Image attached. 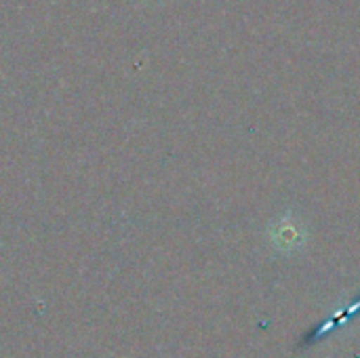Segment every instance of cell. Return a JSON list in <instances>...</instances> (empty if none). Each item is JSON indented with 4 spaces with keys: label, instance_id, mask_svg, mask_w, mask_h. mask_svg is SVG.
I'll use <instances>...</instances> for the list:
<instances>
[{
    "label": "cell",
    "instance_id": "obj_1",
    "mask_svg": "<svg viewBox=\"0 0 360 358\" xmlns=\"http://www.w3.org/2000/svg\"><path fill=\"white\" fill-rule=\"evenodd\" d=\"M268 238L276 251L295 253V251L304 249V245L308 243V228L293 211H285L281 217H276L270 224Z\"/></svg>",
    "mask_w": 360,
    "mask_h": 358
}]
</instances>
